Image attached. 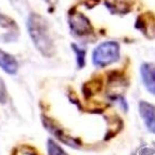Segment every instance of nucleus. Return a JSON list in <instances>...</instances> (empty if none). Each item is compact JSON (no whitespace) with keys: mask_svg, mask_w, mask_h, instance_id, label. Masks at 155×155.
<instances>
[{"mask_svg":"<svg viewBox=\"0 0 155 155\" xmlns=\"http://www.w3.org/2000/svg\"><path fill=\"white\" fill-rule=\"evenodd\" d=\"M26 26L36 49L44 57H53L55 53V46L46 18L38 13L31 12L27 18Z\"/></svg>","mask_w":155,"mask_h":155,"instance_id":"nucleus-1","label":"nucleus"},{"mask_svg":"<svg viewBox=\"0 0 155 155\" xmlns=\"http://www.w3.org/2000/svg\"><path fill=\"white\" fill-rule=\"evenodd\" d=\"M120 58V47L116 41H104L92 52V63L94 66L105 67L116 63Z\"/></svg>","mask_w":155,"mask_h":155,"instance_id":"nucleus-2","label":"nucleus"},{"mask_svg":"<svg viewBox=\"0 0 155 155\" xmlns=\"http://www.w3.org/2000/svg\"><path fill=\"white\" fill-rule=\"evenodd\" d=\"M41 123L44 125V128L52 134V137L57 139L58 141L62 142L63 144L67 145V147H72V149H79L83 145V142L79 138L73 137L71 134H68L62 127L60 126L54 119H52L51 117H48L46 115H41Z\"/></svg>","mask_w":155,"mask_h":155,"instance_id":"nucleus-3","label":"nucleus"},{"mask_svg":"<svg viewBox=\"0 0 155 155\" xmlns=\"http://www.w3.org/2000/svg\"><path fill=\"white\" fill-rule=\"evenodd\" d=\"M68 26L72 34L80 38L93 35V27L89 18L75 9H73L68 13Z\"/></svg>","mask_w":155,"mask_h":155,"instance_id":"nucleus-4","label":"nucleus"},{"mask_svg":"<svg viewBox=\"0 0 155 155\" xmlns=\"http://www.w3.org/2000/svg\"><path fill=\"white\" fill-rule=\"evenodd\" d=\"M20 36V28L15 21L5 13L0 12V41H15Z\"/></svg>","mask_w":155,"mask_h":155,"instance_id":"nucleus-5","label":"nucleus"},{"mask_svg":"<svg viewBox=\"0 0 155 155\" xmlns=\"http://www.w3.org/2000/svg\"><path fill=\"white\" fill-rule=\"evenodd\" d=\"M138 111L147 130L155 134V105L147 101L141 100L138 104Z\"/></svg>","mask_w":155,"mask_h":155,"instance_id":"nucleus-6","label":"nucleus"},{"mask_svg":"<svg viewBox=\"0 0 155 155\" xmlns=\"http://www.w3.org/2000/svg\"><path fill=\"white\" fill-rule=\"evenodd\" d=\"M140 76L143 86L152 96H155V64L144 62L140 66Z\"/></svg>","mask_w":155,"mask_h":155,"instance_id":"nucleus-7","label":"nucleus"},{"mask_svg":"<svg viewBox=\"0 0 155 155\" xmlns=\"http://www.w3.org/2000/svg\"><path fill=\"white\" fill-rule=\"evenodd\" d=\"M136 27L142 31L147 38H155V16L153 13L147 12L138 16Z\"/></svg>","mask_w":155,"mask_h":155,"instance_id":"nucleus-8","label":"nucleus"},{"mask_svg":"<svg viewBox=\"0 0 155 155\" xmlns=\"http://www.w3.org/2000/svg\"><path fill=\"white\" fill-rule=\"evenodd\" d=\"M131 0H104V5L112 14L125 15L132 10Z\"/></svg>","mask_w":155,"mask_h":155,"instance_id":"nucleus-9","label":"nucleus"},{"mask_svg":"<svg viewBox=\"0 0 155 155\" xmlns=\"http://www.w3.org/2000/svg\"><path fill=\"white\" fill-rule=\"evenodd\" d=\"M0 67L7 74L15 75L18 71V62L12 54L0 49Z\"/></svg>","mask_w":155,"mask_h":155,"instance_id":"nucleus-10","label":"nucleus"},{"mask_svg":"<svg viewBox=\"0 0 155 155\" xmlns=\"http://www.w3.org/2000/svg\"><path fill=\"white\" fill-rule=\"evenodd\" d=\"M47 154L48 155H68V153H67L54 139L49 138V139L47 140Z\"/></svg>","mask_w":155,"mask_h":155,"instance_id":"nucleus-11","label":"nucleus"},{"mask_svg":"<svg viewBox=\"0 0 155 155\" xmlns=\"http://www.w3.org/2000/svg\"><path fill=\"white\" fill-rule=\"evenodd\" d=\"M73 51L76 55V65H77L78 70H81L86 66V50L80 48L78 45L72 44L71 45Z\"/></svg>","mask_w":155,"mask_h":155,"instance_id":"nucleus-12","label":"nucleus"},{"mask_svg":"<svg viewBox=\"0 0 155 155\" xmlns=\"http://www.w3.org/2000/svg\"><path fill=\"white\" fill-rule=\"evenodd\" d=\"M8 99H9V94H8V90H7V87H5V84L2 78L0 77V104L5 105L8 102Z\"/></svg>","mask_w":155,"mask_h":155,"instance_id":"nucleus-13","label":"nucleus"},{"mask_svg":"<svg viewBox=\"0 0 155 155\" xmlns=\"http://www.w3.org/2000/svg\"><path fill=\"white\" fill-rule=\"evenodd\" d=\"M136 155H155V147H143L139 150V153Z\"/></svg>","mask_w":155,"mask_h":155,"instance_id":"nucleus-14","label":"nucleus"},{"mask_svg":"<svg viewBox=\"0 0 155 155\" xmlns=\"http://www.w3.org/2000/svg\"><path fill=\"white\" fill-rule=\"evenodd\" d=\"M44 1L48 5V7L50 8V11H52V10H54L55 5H57L59 0H44Z\"/></svg>","mask_w":155,"mask_h":155,"instance_id":"nucleus-15","label":"nucleus"}]
</instances>
